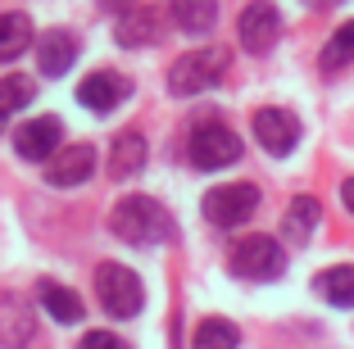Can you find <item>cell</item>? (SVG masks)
Listing matches in <instances>:
<instances>
[{"instance_id":"cell-1","label":"cell","mask_w":354,"mask_h":349,"mask_svg":"<svg viewBox=\"0 0 354 349\" xmlns=\"http://www.w3.org/2000/svg\"><path fill=\"white\" fill-rule=\"evenodd\" d=\"M109 232L118 240H127V245H164V240H173V218H168V209L159 200L127 196L109 214Z\"/></svg>"},{"instance_id":"cell-2","label":"cell","mask_w":354,"mask_h":349,"mask_svg":"<svg viewBox=\"0 0 354 349\" xmlns=\"http://www.w3.org/2000/svg\"><path fill=\"white\" fill-rule=\"evenodd\" d=\"M95 299L109 318H136L141 304H146V290H141V277L123 263H100L95 267Z\"/></svg>"},{"instance_id":"cell-3","label":"cell","mask_w":354,"mask_h":349,"mask_svg":"<svg viewBox=\"0 0 354 349\" xmlns=\"http://www.w3.org/2000/svg\"><path fill=\"white\" fill-rule=\"evenodd\" d=\"M223 73H227V50H218V46L191 50V55H182V59H173V68H168V91L173 95H200V91H209V86H218Z\"/></svg>"},{"instance_id":"cell-4","label":"cell","mask_w":354,"mask_h":349,"mask_svg":"<svg viewBox=\"0 0 354 349\" xmlns=\"http://www.w3.org/2000/svg\"><path fill=\"white\" fill-rule=\"evenodd\" d=\"M187 159L200 173H218V168H227V164L241 159V136L232 132L227 123H200L187 141Z\"/></svg>"},{"instance_id":"cell-5","label":"cell","mask_w":354,"mask_h":349,"mask_svg":"<svg viewBox=\"0 0 354 349\" xmlns=\"http://www.w3.org/2000/svg\"><path fill=\"white\" fill-rule=\"evenodd\" d=\"M205 218L214 227H223V232H232V227L250 223L254 214H259V186L250 182H227V186H214L205 196Z\"/></svg>"},{"instance_id":"cell-6","label":"cell","mask_w":354,"mask_h":349,"mask_svg":"<svg viewBox=\"0 0 354 349\" xmlns=\"http://www.w3.org/2000/svg\"><path fill=\"white\" fill-rule=\"evenodd\" d=\"M227 267L236 272L241 281H272V277H281L286 254H281V245L272 236H245V240L232 245Z\"/></svg>"},{"instance_id":"cell-7","label":"cell","mask_w":354,"mask_h":349,"mask_svg":"<svg viewBox=\"0 0 354 349\" xmlns=\"http://www.w3.org/2000/svg\"><path fill=\"white\" fill-rule=\"evenodd\" d=\"M236 37H241V46H245L250 55H268L272 46H277V37H281L277 5H268V0H250V5L241 10V19H236Z\"/></svg>"},{"instance_id":"cell-8","label":"cell","mask_w":354,"mask_h":349,"mask_svg":"<svg viewBox=\"0 0 354 349\" xmlns=\"http://www.w3.org/2000/svg\"><path fill=\"white\" fill-rule=\"evenodd\" d=\"M254 141L263 145V150L272 154V159H286V154L300 145V118H295L291 109H259L254 113Z\"/></svg>"},{"instance_id":"cell-9","label":"cell","mask_w":354,"mask_h":349,"mask_svg":"<svg viewBox=\"0 0 354 349\" xmlns=\"http://www.w3.org/2000/svg\"><path fill=\"white\" fill-rule=\"evenodd\" d=\"M59 141H64V123L59 118H32V123H23L19 132H14V150L23 154V159H32V164H50L55 154H59Z\"/></svg>"},{"instance_id":"cell-10","label":"cell","mask_w":354,"mask_h":349,"mask_svg":"<svg viewBox=\"0 0 354 349\" xmlns=\"http://www.w3.org/2000/svg\"><path fill=\"white\" fill-rule=\"evenodd\" d=\"M37 336V313L19 290H0V345L5 349H23Z\"/></svg>"},{"instance_id":"cell-11","label":"cell","mask_w":354,"mask_h":349,"mask_svg":"<svg viewBox=\"0 0 354 349\" xmlns=\"http://www.w3.org/2000/svg\"><path fill=\"white\" fill-rule=\"evenodd\" d=\"M127 95H132V82H127L123 73H109V68H100V73H91V77H82V86H77V100H82L91 113L118 109Z\"/></svg>"},{"instance_id":"cell-12","label":"cell","mask_w":354,"mask_h":349,"mask_svg":"<svg viewBox=\"0 0 354 349\" xmlns=\"http://www.w3.org/2000/svg\"><path fill=\"white\" fill-rule=\"evenodd\" d=\"M91 173H95V150L86 141L64 145L50 164H46V182H50V186H82Z\"/></svg>"},{"instance_id":"cell-13","label":"cell","mask_w":354,"mask_h":349,"mask_svg":"<svg viewBox=\"0 0 354 349\" xmlns=\"http://www.w3.org/2000/svg\"><path fill=\"white\" fill-rule=\"evenodd\" d=\"M159 37H164V28H159V10H127L118 14L114 23V41L127 46V50H141V46H155Z\"/></svg>"},{"instance_id":"cell-14","label":"cell","mask_w":354,"mask_h":349,"mask_svg":"<svg viewBox=\"0 0 354 349\" xmlns=\"http://www.w3.org/2000/svg\"><path fill=\"white\" fill-rule=\"evenodd\" d=\"M73 59H77V41H73V32L55 28V32H46L41 41H37V64H41L46 77H64V73L73 68Z\"/></svg>"},{"instance_id":"cell-15","label":"cell","mask_w":354,"mask_h":349,"mask_svg":"<svg viewBox=\"0 0 354 349\" xmlns=\"http://www.w3.org/2000/svg\"><path fill=\"white\" fill-rule=\"evenodd\" d=\"M37 299H41V308L50 313L59 327H73L77 318H82L86 308H82V295L77 290H68V286H59V281H41L37 286Z\"/></svg>"},{"instance_id":"cell-16","label":"cell","mask_w":354,"mask_h":349,"mask_svg":"<svg viewBox=\"0 0 354 349\" xmlns=\"http://www.w3.org/2000/svg\"><path fill=\"white\" fill-rule=\"evenodd\" d=\"M146 168V136L136 132V127H127V132H118L114 150H109V173L114 177H136Z\"/></svg>"},{"instance_id":"cell-17","label":"cell","mask_w":354,"mask_h":349,"mask_svg":"<svg viewBox=\"0 0 354 349\" xmlns=\"http://www.w3.org/2000/svg\"><path fill=\"white\" fill-rule=\"evenodd\" d=\"M313 290H318L332 308H354V263L323 267V272L313 277Z\"/></svg>"},{"instance_id":"cell-18","label":"cell","mask_w":354,"mask_h":349,"mask_svg":"<svg viewBox=\"0 0 354 349\" xmlns=\"http://www.w3.org/2000/svg\"><path fill=\"white\" fill-rule=\"evenodd\" d=\"M168 14H173V23L187 32V37H205V32H214V23H218V5H214V0H173Z\"/></svg>"},{"instance_id":"cell-19","label":"cell","mask_w":354,"mask_h":349,"mask_svg":"<svg viewBox=\"0 0 354 349\" xmlns=\"http://www.w3.org/2000/svg\"><path fill=\"white\" fill-rule=\"evenodd\" d=\"M318 218H323V209H318V200L313 196H295L291 209H286V218H281V236L286 240H309L313 232H318Z\"/></svg>"},{"instance_id":"cell-20","label":"cell","mask_w":354,"mask_h":349,"mask_svg":"<svg viewBox=\"0 0 354 349\" xmlns=\"http://www.w3.org/2000/svg\"><path fill=\"white\" fill-rule=\"evenodd\" d=\"M32 46V19L28 14H0V59H19Z\"/></svg>"},{"instance_id":"cell-21","label":"cell","mask_w":354,"mask_h":349,"mask_svg":"<svg viewBox=\"0 0 354 349\" xmlns=\"http://www.w3.org/2000/svg\"><path fill=\"white\" fill-rule=\"evenodd\" d=\"M191 349H241V331L227 318H205L191 336Z\"/></svg>"},{"instance_id":"cell-22","label":"cell","mask_w":354,"mask_h":349,"mask_svg":"<svg viewBox=\"0 0 354 349\" xmlns=\"http://www.w3.org/2000/svg\"><path fill=\"white\" fill-rule=\"evenodd\" d=\"M32 77H23V73H10V77H0V127L10 123V113L28 109L32 104Z\"/></svg>"},{"instance_id":"cell-23","label":"cell","mask_w":354,"mask_h":349,"mask_svg":"<svg viewBox=\"0 0 354 349\" xmlns=\"http://www.w3.org/2000/svg\"><path fill=\"white\" fill-rule=\"evenodd\" d=\"M350 59H354V19L341 23V28L332 32V41L323 46V68L336 73V68H345Z\"/></svg>"},{"instance_id":"cell-24","label":"cell","mask_w":354,"mask_h":349,"mask_svg":"<svg viewBox=\"0 0 354 349\" xmlns=\"http://www.w3.org/2000/svg\"><path fill=\"white\" fill-rule=\"evenodd\" d=\"M77 349H127V345L114 336V331H86V336L77 340Z\"/></svg>"},{"instance_id":"cell-25","label":"cell","mask_w":354,"mask_h":349,"mask_svg":"<svg viewBox=\"0 0 354 349\" xmlns=\"http://www.w3.org/2000/svg\"><path fill=\"white\" fill-rule=\"evenodd\" d=\"M341 205L354 214V177H345V182H341Z\"/></svg>"},{"instance_id":"cell-26","label":"cell","mask_w":354,"mask_h":349,"mask_svg":"<svg viewBox=\"0 0 354 349\" xmlns=\"http://www.w3.org/2000/svg\"><path fill=\"white\" fill-rule=\"evenodd\" d=\"M104 10H123V5H132V0H100Z\"/></svg>"},{"instance_id":"cell-27","label":"cell","mask_w":354,"mask_h":349,"mask_svg":"<svg viewBox=\"0 0 354 349\" xmlns=\"http://www.w3.org/2000/svg\"><path fill=\"white\" fill-rule=\"evenodd\" d=\"M313 5H327V0H313Z\"/></svg>"}]
</instances>
